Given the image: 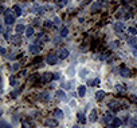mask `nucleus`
Listing matches in <instances>:
<instances>
[{"label": "nucleus", "instance_id": "obj_38", "mask_svg": "<svg viewBox=\"0 0 137 128\" xmlns=\"http://www.w3.org/2000/svg\"><path fill=\"white\" fill-rule=\"evenodd\" d=\"M19 92H20L19 89H18V91H14V92H11V97H16V96L19 95Z\"/></svg>", "mask_w": 137, "mask_h": 128}, {"label": "nucleus", "instance_id": "obj_25", "mask_svg": "<svg viewBox=\"0 0 137 128\" xmlns=\"http://www.w3.org/2000/svg\"><path fill=\"white\" fill-rule=\"evenodd\" d=\"M99 84V79L97 77V79H94V80H89L88 81V85H98Z\"/></svg>", "mask_w": 137, "mask_h": 128}, {"label": "nucleus", "instance_id": "obj_26", "mask_svg": "<svg viewBox=\"0 0 137 128\" xmlns=\"http://www.w3.org/2000/svg\"><path fill=\"white\" fill-rule=\"evenodd\" d=\"M26 35L27 36H32V35H34V28H32V27H28V28L26 29Z\"/></svg>", "mask_w": 137, "mask_h": 128}, {"label": "nucleus", "instance_id": "obj_3", "mask_svg": "<svg viewBox=\"0 0 137 128\" xmlns=\"http://www.w3.org/2000/svg\"><path fill=\"white\" fill-rule=\"evenodd\" d=\"M108 107L110 108L112 112H116V111H118V109H120V103L117 101V100H112V101L109 103Z\"/></svg>", "mask_w": 137, "mask_h": 128}, {"label": "nucleus", "instance_id": "obj_42", "mask_svg": "<svg viewBox=\"0 0 137 128\" xmlns=\"http://www.w3.org/2000/svg\"><path fill=\"white\" fill-rule=\"evenodd\" d=\"M0 52H1V55H6V48L1 47V48H0Z\"/></svg>", "mask_w": 137, "mask_h": 128}, {"label": "nucleus", "instance_id": "obj_46", "mask_svg": "<svg viewBox=\"0 0 137 128\" xmlns=\"http://www.w3.org/2000/svg\"><path fill=\"white\" fill-rule=\"evenodd\" d=\"M130 128H137V125H134V127H130Z\"/></svg>", "mask_w": 137, "mask_h": 128}, {"label": "nucleus", "instance_id": "obj_12", "mask_svg": "<svg viewBox=\"0 0 137 128\" xmlns=\"http://www.w3.org/2000/svg\"><path fill=\"white\" fill-rule=\"evenodd\" d=\"M26 29L27 28L23 26V24H18V26H16V28H15V32H16L18 35H22L23 32H26Z\"/></svg>", "mask_w": 137, "mask_h": 128}, {"label": "nucleus", "instance_id": "obj_36", "mask_svg": "<svg viewBox=\"0 0 137 128\" xmlns=\"http://www.w3.org/2000/svg\"><path fill=\"white\" fill-rule=\"evenodd\" d=\"M128 43L130 44V46H134V44H136V37H130V39H128Z\"/></svg>", "mask_w": 137, "mask_h": 128}, {"label": "nucleus", "instance_id": "obj_1", "mask_svg": "<svg viewBox=\"0 0 137 128\" xmlns=\"http://www.w3.org/2000/svg\"><path fill=\"white\" fill-rule=\"evenodd\" d=\"M4 19H6V24L7 26H11L15 23V16L11 13V11H6L4 12Z\"/></svg>", "mask_w": 137, "mask_h": 128}, {"label": "nucleus", "instance_id": "obj_14", "mask_svg": "<svg viewBox=\"0 0 137 128\" xmlns=\"http://www.w3.org/2000/svg\"><path fill=\"white\" fill-rule=\"evenodd\" d=\"M114 31H116L117 34L124 32V24L122 23H116V24H114Z\"/></svg>", "mask_w": 137, "mask_h": 128}, {"label": "nucleus", "instance_id": "obj_4", "mask_svg": "<svg viewBox=\"0 0 137 128\" xmlns=\"http://www.w3.org/2000/svg\"><path fill=\"white\" fill-rule=\"evenodd\" d=\"M105 4V1L104 0H98V1H96V3L91 6V12H96V11H98L99 8H101L102 6Z\"/></svg>", "mask_w": 137, "mask_h": 128}, {"label": "nucleus", "instance_id": "obj_32", "mask_svg": "<svg viewBox=\"0 0 137 128\" xmlns=\"http://www.w3.org/2000/svg\"><path fill=\"white\" fill-rule=\"evenodd\" d=\"M88 74H89V69H82V71L79 72V76H81V77H85Z\"/></svg>", "mask_w": 137, "mask_h": 128}, {"label": "nucleus", "instance_id": "obj_6", "mask_svg": "<svg viewBox=\"0 0 137 128\" xmlns=\"http://www.w3.org/2000/svg\"><path fill=\"white\" fill-rule=\"evenodd\" d=\"M56 55H58L59 59H66V57L69 56V51H67L66 48H61L58 52H56Z\"/></svg>", "mask_w": 137, "mask_h": 128}, {"label": "nucleus", "instance_id": "obj_28", "mask_svg": "<svg viewBox=\"0 0 137 128\" xmlns=\"http://www.w3.org/2000/svg\"><path fill=\"white\" fill-rule=\"evenodd\" d=\"M43 24H44V27H47V28H53L54 27V23L53 21H50V20H46Z\"/></svg>", "mask_w": 137, "mask_h": 128}, {"label": "nucleus", "instance_id": "obj_20", "mask_svg": "<svg viewBox=\"0 0 137 128\" xmlns=\"http://www.w3.org/2000/svg\"><path fill=\"white\" fill-rule=\"evenodd\" d=\"M78 94H79V96H85V95H86V87H85V85H79Z\"/></svg>", "mask_w": 137, "mask_h": 128}, {"label": "nucleus", "instance_id": "obj_23", "mask_svg": "<svg viewBox=\"0 0 137 128\" xmlns=\"http://www.w3.org/2000/svg\"><path fill=\"white\" fill-rule=\"evenodd\" d=\"M121 124H122L121 119H118V117H114V120H113V125H114V128H118Z\"/></svg>", "mask_w": 137, "mask_h": 128}, {"label": "nucleus", "instance_id": "obj_40", "mask_svg": "<svg viewBox=\"0 0 137 128\" xmlns=\"http://www.w3.org/2000/svg\"><path fill=\"white\" fill-rule=\"evenodd\" d=\"M54 24H55V26H59V24H61V19H59V17H55V19H54Z\"/></svg>", "mask_w": 137, "mask_h": 128}, {"label": "nucleus", "instance_id": "obj_15", "mask_svg": "<svg viewBox=\"0 0 137 128\" xmlns=\"http://www.w3.org/2000/svg\"><path fill=\"white\" fill-rule=\"evenodd\" d=\"M39 100H42V101H48L50 95L47 94V92H42V94H39Z\"/></svg>", "mask_w": 137, "mask_h": 128}, {"label": "nucleus", "instance_id": "obj_41", "mask_svg": "<svg viewBox=\"0 0 137 128\" xmlns=\"http://www.w3.org/2000/svg\"><path fill=\"white\" fill-rule=\"evenodd\" d=\"M108 56H109V52H105L104 55H101V57H99V59H101V60H105Z\"/></svg>", "mask_w": 137, "mask_h": 128}, {"label": "nucleus", "instance_id": "obj_24", "mask_svg": "<svg viewBox=\"0 0 137 128\" xmlns=\"http://www.w3.org/2000/svg\"><path fill=\"white\" fill-rule=\"evenodd\" d=\"M116 89L117 91H120V92H125V87H124V84H120V83H117L116 84Z\"/></svg>", "mask_w": 137, "mask_h": 128}, {"label": "nucleus", "instance_id": "obj_21", "mask_svg": "<svg viewBox=\"0 0 137 128\" xmlns=\"http://www.w3.org/2000/svg\"><path fill=\"white\" fill-rule=\"evenodd\" d=\"M54 117H56V119H62V117H63V112H62L61 109H55V111H54Z\"/></svg>", "mask_w": 137, "mask_h": 128}, {"label": "nucleus", "instance_id": "obj_16", "mask_svg": "<svg viewBox=\"0 0 137 128\" xmlns=\"http://www.w3.org/2000/svg\"><path fill=\"white\" fill-rule=\"evenodd\" d=\"M12 11H14V15H15V16H20V15H22V8L18 6V4L12 7Z\"/></svg>", "mask_w": 137, "mask_h": 128}, {"label": "nucleus", "instance_id": "obj_9", "mask_svg": "<svg viewBox=\"0 0 137 128\" xmlns=\"http://www.w3.org/2000/svg\"><path fill=\"white\" fill-rule=\"evenodd\" d=\"M97 117H98V112H97V109H93V111L90 112V115H89V121L96 123L97 121Z\"/></svg>", "mask_w": 137, "mask_h": 128}, {"label": "nucleus", "instance_id": "obj_2", "mask_svg": "<svg viewBox=\"0 0 137 128\" xmlns=\"http://www.w3.org/2000/svg\"><path fill=\"white\" fill-rule=\"evenodd\" d=\"M56 61H58V55L50 54L48 56H47V64H50V66H55Z\"/></svg>", "mask_w": 137, "mask_h": 128}, {"label": "nucleus", "instance_id": "obj_13", "mask_svg": "<svg viewBox=\"0 0 137 128\" xmlns=\"http://www.w3.org/2000/svg\"><path fill=\"white\" fill-rule=\"evenodd\" d=\"M113 120H114V117H113V114H112V112H108V114H105V123H108V124H112V123H113Z\"/></svg>", "mask_w": 137, "mask_h": 128}, {"label": "nucleus", "instance_id": "obj_31", "mask_svg": "<svg viewBox=\"0 0 137 128\" xmlns=\"http://www.w3.org/2000/svg\"><path fill=\"white\" fill-rule=\"evenodd\" d=\"M128 32H129L130 35H133V36H134V35H137V29H136V28H133V27H129Z\"/></svg>", "mask_w": 137, "mask_h": 128}, {"label": "nucleus", "instance_id": "obj_7", "mask_svg": "<svg viewBox=\"0 0 137 128\" xmlns=\"http://www.w3.org/2000/svg\"><path fill=\"white\" fill-rule=\"evenodd\" d=\"M120 75L122 77H129L130 76V69L126 68V67H121V68H120Z\"/></svg>", "mask_w": 137, "mask_h": 128}, {"label": "nucleus", "instance_id": "obj_8", "mask_svg": "<svg viewBox=\"0 0 137 128\" xmlns=\"http://www.w3.org/2000/svg\"><path fill=\"white\" fill-rule=\"evenodd\" d=\"M51 79H53V74H50V72H46V74H43L40 76V81L43 83H48Z\"/></svg>", "mask_w": 137, "mask_h": 128}, {"label": "nucleus", "instance_id": "obj_18", "mask_svg": "<svg viewBox=\"0 0 137 128\" xmlns=\"http://www.w3.org/2000/svg\"><path fill=\"white\" fill-rule=\"evenodd\" d=\"M104 97H105V92L104 91H98L96 94V100L97 101H101V100H104Z\"/></svg>", "mask_w": 137, "mask_h": 128}, {"label": "nucleus", "instance_id": "obj_17", "mask_svg": "<svg viewBox=\"0 0 137 128\" xmlns=\"http://www.w3.org/2000/svg\"><path fill=\"white\" fill-rule=\"evenodd\" d=\"M56 96H58V99H61V100L66 99V92H64V89H59V91H56Z\"/></svg>", "mask_w": 137, "mask_h": 128}, {"label": "nucleus", "instance_id": "obj_22", "mask_svg": "<svg viewBox=\"0 0 137 128\" xmlns=\"http://www.w3.org/2000/svg\"><path fill=\"white\" fill-rule=\"evenodd\" d=\"M43 41H48V36L47 35H39V37H38V43H43Z\"/></svg>", "mask_w": 137, "mask_h": 128}, {"label": "nucleus", "instance_id": "obj_27", "mask_svg": "<svg viewBox=\"0 0 137 128\" xmlns=\"http://www.w3.org/2000/svg\"><path fill=\"white\" fill-rule=\"evenodd\" d=\"M67 35H69V28H66V27H64V28H62L61 29V36L64 37V36H67Z\"/></svg>", "mask_w": 137, "mask_h": 128}, {"label": "nucleus", "instance_id": "obj_10", "mask_svg": "<svg viewBox=\"0 0 137 128\" xmlns=\"http://www.w3.org/2000/svg\"><path fill=\"white\" fill-rule=\"evenodd\" d=\"M28 51L31 52V54H39V51H40V47H39L38 44H31V46L28 47Z\"/></svg>", "mask_w": 137, "mask_h": 128}, {"label": "nucleus", "instance_id": "obj_19", "mask_svg": "<svg viewBox=\"0 0 137 128\" xmlns=\"http://www.w3.org/2000/svg\"><path fill=\"white\" fill-rule=\"evenodd\" d=\"M77 117H78V121L81 123V124H85V123H86V117H85V115L82 114V112H79V114L77 115Z\"/></svg>", "mask_w": 137, "mask_h": 128}, {"label": "nucleus", "instance_id": "obj_44", "mask_svg": "<svg viewBox=\"0 0 137 128\" xmlns=\"http://www.w3.org/2000/svg\"><path fill=\"white\" fill-rule=\"evenodd\" d=\"M133 55H134V56H137V47L133 49Z\"/></svg>", "mask_w": 137, "mask_h": 128}, {"label": "nucleus", "instance_id": "obj_11", "mask_svg": "<svg viewBox=\"0 0 137 128\" xmlns=\"http://www.w3.org/2000/svg\"><path fill=\"white\" fill-rule=\"evenodd\" d=\"M46 125L47 127H51V128H54V127H56L58 125V121L56 120H54V119H46Z\"/></svg>", "mask_w": 137, "mask_h": 128}, {"label": "nucleus", "instance_id": "obj_33", "mask_svg": "<svg viewBox=\"0 0 137 128\" xmlns=\"http://www.w3.org/2000/svg\"><path fill=\"white\" fill-rule=\"evenodd\" d=\"M62 89H70L71 87H70V84H69V83H62Z\"/></svg>", "mask_w": 137, "mask_h": 128}, {"label": "nucleus", "instance_id": "obj_43", "mask_svg": "<svg viewBox=\"0 0 137 128\" xmlns=\"http://www.w3.org/2000/svg\"><path fill=\"white\" fill-rule=\"evenodd\" d=\"M130 99H132V100H133V101H134V103H137V97H136V96H134V95H132V96H130Z\"/></svg>", "mask_w": 137, "mask_h": 128}, {"label": "nucleus", "instance_id": "obj_35", "mask_svg": "<svg viewBox=\"0 0 137 128\" xmlns=\"http://www.w3.org/2000/svg\"><path fill=\"white\" fill-rule=\"evenodd\" d=\"M56 4H58L59 7H63L67 4V0H61V1H56Z\"/></svg>", "mask_w": 137, "mask_h": 128}, {"label": "nucleus", "instance_id": "obj_37", "mask_svg": "<svg viewBox=\"0 0 137 128\" xmlns=\"http://www.w3.org/2000/svg\"><path fill=\"white\" fill-rule=\"evenodd\" d=\"M59 77H61V75H59L58 72H55V74H53V79H54V80H58Z\"/></svg>", "mask_w": 137, "mask_h": 128}, {"label": "nucleus", "instance_id": "obj_34", "mask_svg": "<svg viewBox=\"0 0 137 128\" xmlns=\"http://www.w3.org/2000/svg\"><path fill=\"white\" fill-rule=\"evenodd\" d=\"M129 124H130V127H134V125H137V119H130L129 120Z\"/></svg>", "mask_w": 137, "mask_h": 128}, {"label": "nucleus", "instance_id": "obj_45", "mask_svg": "<svg viewBox=\"0 0 137 128\" xmlns=\"http://www.w3.org/2000/svg\"><path fill=\"white\" fill-rule=\"evenodd\" d=\"M73 128H81V127H79V125H74Z\"/></svg>", "mask_w": 137, "mask_h": 128}, {"label": "nucleus", "instance_id": "obj_29", "mask_svg": "<svg viewBox=\"0 0 137 128\" xmlns=\"http://www.w3.org/2000/svg\"><path fill=\"white\" fill-rule=\"evenodd\" d=\"M19 67H20V66H19V63H14V64H12V67H11V71H12V72L18 71Z\"/></svg>", "mask_w": 137, "mask_h": 128}, {"label": "nucleus", "instance_id": "obj_5", "mask_svg": "<svg viewBox=\"0 0 137 128\" xmlns=\"http://www.w3.org/2000/svg\"><path fill=\"white\" fill-rule=\"evenodd\" d=\"M9 41L12 43V44H15V46H18V44H20L22 43V39H20V35H14V36L9 37Z\"/></svg>", "mask_w": 137, "mask_h": 128}, {"label": "nucleus", "instance_id": "obj_39", "mask_svg": "<svg viewBox=\"0 0 137 128\" xmlns=\"http://www.w3.org/2000/svg\"><path fill=\"white\" fill-rule=\"evenodd\" d=\"M22 125H23L24 128H31V125H30V123H27V121H22Z\"/></svg>", "mask_w": 137, "mask_h": 128}, {"label": "nucleus", "instance_id": "obj_30", "mask_svg": "<svg viewBox=\"0 0 137 128\" xmlns=\"http://www.w3.org/2000/svg\"><path fill=\"white\" fill-rule=\"evenodd\" d=\"M16 83H18V81H16V77H15V76L9 77V84H11V85H14V87H15V85H16Z\"/></svg>", "mask_w": 137, "mask_h": 128}]
</instances>
